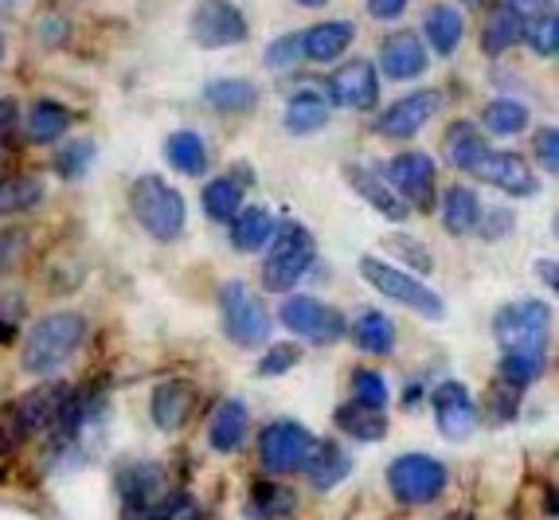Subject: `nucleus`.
Segmentation results:
<instances>
[{
  "label": "nucleus",
  "instance_id": "nucleus-49",
  "mask_svg": "<svg viewBox=\"0 0 559 520\" xmlns=\"http://www.w3.org/2000/svg\"><path fill=\"white\" fill-rule=\"evenodd\" d=\"M16 121H20L16 103H12V98H0V149H4V141L12 138V130H16Z\"/></svg>",
  "mask_w": 559,
  "mask_h": 520
},
{
  "label": "nucleus",
  "instance_id": "nucleus-53",
  "mask_svg": "<svg viewBox=\"0 0 559 520\" xmlns=\"http://www.w3.org/2000/svg\"><path fill=\"white\" fill-rule=\"evenodd\" d=\"M301 9H321V4H325V0H298Z\"/></svg>",
  "mask_w": 559,
  "mask_h": 520
},
{
  "label": "nucleus",
  "instance_id": "nucleus-1",
  "mask_svg": "<svg viewBox=\"0 0 559 520\" xmlns=\"http://www.w3.org/2000/svg\"><path fill=\"white\" fill-rule=\"evenodd\" d=\"M83 336H86V321L79 314H71V309L44 317V321H36L32 333L24 336L20 368L28 371V376H51V371H59L79 353Z\"/></svg>",
  "mask_w": 559,
  "mask_h": 520
},
{
  "label": "nucleus",
  "instance_id": "nucleus-23",
  "mask_svg": "<svg viewBox=\"0 0 559 520\" xmlns=\"http://www.w3.org/2000/svg\"><path fill=\"white\" fill-rule=\"evenodd\" d=\"M247 403L242 400H224L207 418V442L219 454H235L242 442H247Z\"/></svg>",
  "mask_w": 559,
  "mask_h": 520
},
{
  "label": "nucleus",
  "instance_id": "nucleus-7",
  "mask_svg": "<svg viewBox=\"0 0 559 520\" xmlns=\"http://www.w3.org/2000/svg\"><path fill=\"white\" fill-rule=\"evenodd\" d=\"M278 321L289 329V333H298V336H306V341H318V344H336L348 333V321L341 317V309L325 306V302H318V297H309V294L286 297L278 309Z\"/></svg>",
  "mask_w": 559,
  "mask_h": 520
},
{
  "label": "nucleus",
  "instance_id": "nucleus-43",
  "mask_svg": "<svg viewBox=\"0 0 559 520\" xmlns=\"http://www.w3.org/2000/svg\"><path fill=\"white\" fill-rule=\"evenodd\" d=\"M266 67H271V71H294V67L301 63V32H289V36H278L274 39L271 47H266Z\"/></svg>",
  "mask_w": 559,
  "mask_h": 520
},
{
  "label": "nucleus",
  "instance_id": "nucleus-29",
  "mask_svg": "<svg viewBox=\"0 0 559 520\" xmlns=\"http://www.w3.org/2000/svg\"><path fill=\"white\" fill-rule=\"evenodd\" d=\"M165 157H168V165L177 168L180 177H204L207 173V145H204V138L192 133V130L168 133Z\"/></svg>",
  "mask_w": 559,
  "mask_h": 520
},
{
  "label": "nucleus",
  "instance_id": "nucleus-28",
  "mask_svg": "<svg viewBox=\"0 0 559 520\" xmlns=\"http://www.w3.org/2000/svg\"><path fill=\"white\" fill-rule=\"evenodd\" d=\"M333 423L345 430L348 438H356V442H380V438L388 435V415L376 407H364V403H356V400L341 403Z\"/></svg>",
  "mask_w": 559,
  "mask_h": 520
},
{
  "label": "nucleus",
  "instance_id": "nucleus-13",
  "mask_svg": "<svg viewBox=\"0 0 559 520\" xmlns=\"http://www.w3.org/2000/svg\"><path fill=\"white\" fill-rule=\"evenodd\" d=\"M309 446H313V435H309L301 423H294V418H278V423H271V427L259 435L262 465H266L271 474H294V470H301Z\"/></svg>",
  "mask_w": 559,
  "mask_h": 520
},
{
  "label": "nucleus",
  "instance_id": "nucleus-25",
  "mask_svg": "<svg viewBox=\"0 0 559 520\" xmlns=\"http://www.w3.org/2000/svg\"><path fill=\"white\" fill-rule=\"evenodd\" d=\"M442 153H447V161L457 173H474V165L489 153V145H485L474 121H454L447 130V141H442Z\"/></svg>",
  "mask_w": 559,
  "mask_h": 520
},
{
  "label": "nucleus",
  "instance_id": "nucleus-2",
  "mask_svg": "<svg viewBox=\"0 0 559 520\" xmlns=\"http://www.w3.org/2000/svg\"><path fill=\"white\" fill-rule=\"evenodd\" d=\"M318 259V243L309 235V227L301 223H282L274 227V247L262 262V289H271V294H286L294 289L301 279H306V270L313 267Z\"/></svg>",
  "mask_w": 559,
  "mask_h": 520
},
{
  "label": "nucleus",
  "instance_id": "nucleus-51",
  "mask_svg": "<svg viewBox=\"0 0 559 520\" xmlns=\"http://www.w3.org/2000/svg\"><path fill=\"white\" fill-rule=\"evenodd\" d=\"M20 243H24V235H20V232H0V270L16 259Z\"/></svg>",
  "mask_w": 559,
  "mask_h": 520
},
{
  "label": "nucleus",
  "instance_id": "nucleus-32",
  "mask_svg": "<svg viewBox=\"0 0 559 520\" xmlns=\"http://www.w3.org/2000/svg\"><path fill=\"white\" fill-rule=\"evenodd\" d=\"M524 36V20L516 12H509L504 4H497L489 16H485V28H481V51L485 56H504L509 47H516Z\"/></svg>",
  "mask_w": 559,
  "mask_h": 520
},
{
  "label": "nucleus",
  "instance_id": "nucleus-44",
  "mask_svg": "<svg viewBox=\"0 0 559 520\" xmlns=\"http://www.w3.org/2000/svg\"><path fill=\"white\" fill-rule=\"evenodd\" d=\"M301 361V348L298 344H271L266 353H262V361H259V376H282V371H289L294 364Z\"/></svg>",
  "mask_w": 559,
  "mask_h": 520
},
{
  "label": "nucleus",
  "instance_id": "nucleus-33",
  "mask_svg": "<svg viewBox=\"0 0 559 520\" xmlns=\"http://www.w3.org/2000/svg\"><path fill=\"white\" fill-rule=\"evenodd\" d=\"M204 103L212 106L215 114H247L259 103V91H254V83H247V79H215V83H207Z\"/></svg>",
  "mask_w": 559,
  "mask_h": 520
},
{
  "label": "nucleus",
  "instance_id": "nucleus-15",
  "mask_svg": "<svg viewBox=\"0 0 559 520\" xmlns=\"http://www.w3.org/2000/svg\"><path fill=\"white\" fill-rule=\"evenodd\" d=\"M118 493H121V505H126V517L130 520L150 517V512L168 497L165 470L153 465V462L126 465V470L118 474Z\"/></svg>",
  "mask_w": 559,
  "mask_h": 520
},
{
  "label": "nucleus",
  "instance_id": "nucleus-40",
  "mask_svg": "<svg viewBox=\"0 0 559 520\" xmlns=\"http://www.w3.org/2000/svg\"><path fill=\"white\" fill-rule=\"evenodd\" d=\"M524 44L532 47V56L536 59H551L559 47V20L556 12H544V16H532L524 20Z\"/></svg>",
  "mask_w": 559,
  "mask_h": 520
},
{
  "label": "nucleus",
  "instance_id": "nucleus-26",
  "mask_svg": "<svg viewBox=\"0 0 559 520\" xmlns=\"http://www.w3.org/2000/svg\"><path fill=\"white\" fill-rule=\"evenodd\" d=\"M477 220H481V200H477L474 188L450 185L447 196H442V227L450 235H469L477 232Z\"/></svg>",
  "mask_w": 559,
  "mask_h": 520
},
{
  "label": "nucleus",
  "instance_id": "nucleus-35",
  "mask_svg": "<svg viewBox=\"0 0 559 520\" xmlns=\"http://www.w3.org/2000/svg\"><path fill=\"white\" fill-rule=\"evenodd\" d=\"M39 200H44V180L39 177H24V173L0 177V215L32 212Z\"/></svg>",
  "mask_w": 559,
  "mask_h": 520
},
{
  "label": "nucleus",
  "instance_id": "nucleus-54",
  "mask_svg": "<svg viewBox=\"0 0 559 520\" xmlns=\"http://www.w3.org/2000/svg\"><path fill=\"white\" fill-rule=\"evenodd\" d=\"M474 4H477V0H474Z\"/></svg>",
  "mask_w": 559,
  "mask_h": 520
},
{
  "label": "nucleus",
  "instance_id": "nucleus-20",
  "mask_svg": "<svg viewBox=\"0 0 559 520\" xmlns=\"http://www.w3.org/2000/svg\"><path fill=\"white\" fill-rule=\"evenodd\" d=\"M192 407H197V388L188 380H165L153 391L150 415L160 430H180L188 423V415H192Z\"/></svg>",
  "mask_w": 559,
  "mask_h": 520
},
{
  "label": "nucleus",
  "instance_id": "nucleus-10",
  "mask_svg": "<svg viewBox=\"0 0 559 520\" xmlns=\"http://www.w3.org/2000/svg\"><path fill=\"white\" fill-rule=\"evenodd\" d=\"M388 185L395 188L403 204L427 215L435 208V192H439V177H435V161L427 153H400L392 165L383 168Z\"/></svg>",
  "mask_w": 559,
  "mask_h": 520
},
{
  "label": "nucleus",
  "instance_id": "nucleus-5",
  "mask_svg": "<svg viewBox=\"0 0 559 520\" xmlns=\"http://www.w3.org/2000/svg\"><path fill=\"white\" fill-rule=\"evenodd\" d=\"M219 321H224V333L239 348H259V344L271 341V314L262 309V302L242 282H227L224 286V294H219Z\"/></svg>",
  "mask_w": 559,
  "mask_h": 520
},
{
  "label": "nucleus",
  "instance_id": "nucleus-12",
  "mask_svg": "<svg viewBox=\"0 0 559 520\" xmlns=\"http://www.w3.org/2000/svg\"><path fill=\"white\" fill-rule=\"evenodd\" d=\"M551 326V309L544 302H513V306L497 309L493 317V341L509 348H524V344H544Z\"/></svg>",
  "mask_w": 559,
  "mask_h": 520
},
{
  "label": "nucleus",
  "instance_id": "nucleus-38",
  "mask_svg": "<svg viewBox=\"0 0 559 520\" xmlns=\"http://www.w3.org/2000/svg\"><path fill=\"white\" fill-rule=\"evenodd\" d=\"M242 208V185L235 177H215L204 185V212L219 223H231L235 212Z\"/></svg>",
  "mask_w": 559,
  "mask_h": 520
},
{
  "label": "nucleus",
  "instance_id": "nucleus-22",
  "mask_svg": "<svg viewBox=\"0 0 559 520\" xmlns=\"http://www.w3.org/2000/svg\"><path fill=\"white\" fill-rule=\"evenodd\" d=\"M356 39V24L348 20H325V24H313V28L301 32V56L313 59V63H333L348 51V44Z\"/></svg>",
  "mask_w": 559,
  "mask_h": 520
},
{
  "label": "nucleus",
  "instance_id": "nucleus-37",
  "mask_svg": "<svg viewBox=\"0 0 559 520\" xmlns=\"http://www.w3.org/2000/svg\"><path fill=\"white\" fill-rule=\"evenodd\" d=\"M67 126H71V114H67L59 103H51V98H39V103L28 110V138L39 141V145L63 138Z\"/></svg>",
  "mask_w": 559,
  "mask_h": 520
},
{
  "label": "nucleus",
  "instance_id": "nucleus-36",
  "mask_svg": "<svg viewBox=\"0 0 559 520\" xmlns=\"http://www.w3.org/2000/svg\"><path fill=\"white\" fill-rule=\"evenodd\" d=\"M528 121H532L528 106L516 103V98H493L481 110V126L489 133H497V138H516V133H524Z\"/></svg>",
  "mask_w": 559,
  "mask_h": 520
},
{
  "label": "nucleus",
  "instance_id": "nucleus-31",
  "mask_svg": "<svg viewBox=\"0 0 559 520\" xmlns=\"http://www.w3.org/2000/svg\"><path fill=\"white\" fill-rule=\"evenodd\" d=\"M329 121V103L318 91H294V98L286 103V130L306 138V133L325 130Z\"/></svg>",
  "mask_w": 559,
  "mask_h": 520
},
{
  "label": "nucleus",
  "instance_id": "nucleus-34",
  "mask_svg": "<svg viewBox=\"0 0 559 520\" xmlns=\"http://www.w3.org/2000/svg\"><path fill=\"white\" fill-rule=\"evenodd\" d=\"M501 383H509V388H528V383L540 380L544 371V344H524V348H509V353L501 356Z\"/></svg>",
  "mask_w": 559,
  "mask_h": 520
},
{
  "label": "nucleus",
  "instance_id": "nucleus-17",
  "mask_svg": "<svg viewBox=\"0 0 559 520\" xmlns=\"http://www.w3.org/2000/svg\"><path fill=\"white\" fill-rule=\"evenodd\" d=\"M430 403H435V423H439V430L447 438H466L469 430H474L477 403H474V395H469L466 383L447 380L442 388H435Z\"/></svg>",
  "mask_w": 559,
  "mask_h": 520
},
{
  "label": "nucleus",
  "instance_id": "nucleus-52",
  "mask_svg": "<svg viewBox=\"0 0 559 520\" xmlns=\"http://www.w3.org/2000/svg\"><path fill=\"white\" fill-rule=\"evenodd\" d=\"M536 274H540L544 286H551V289L559 286V267H556V259H540V262H536Z\"/></svg>",
  "mask_w": 559,
  "mask_h": 520
},
{
  "label": "nucleus",
  "instance_id": "nucleus-4",
  "mask_svg": "<svg viewBox=\"0 0 559 520\" xmlns=\"http://www.w3.org/2000/svg\"><path fill=\"white\" fill-rule=\"evenodd\" d=\"M360 274L368 279L372 289H380L383 297H392L400 306L415 309V314L427 317V321H442V317H447V302H442L423 279L407 274V270L388 267V262H380V259H360Z\"/></svg>",
  "mask_w": 559,
  "mask_h": 520
},
{
  "label": "nucleus",
  "instance_id": "nucleus-21",
  "mask_svg": "<svg viewBox=\"0 0 559 520\" xmlns=\"http://www.w3.org/2000/svg\"><path fill=\"white\" fill-rule=\"evenodd\" d=\"M301 470L309 474V485H313V489L325 493L345 482L348 470H353V458H348V450L341 442H313L309 446L306 462H301Z\"/></svg>",
  "mask_w": 559,
  "mask_h": 520
},
{
  "label": "nucleus",
  "instance_id": "nucleus-50",
  "mask_svg": "<svg viewBox=\"0 0 559 520\" xmlns=\"http://www.w3.org/2000/svg\"><path fill=\"white\" fill-rule=\"evenodd\" d=\"M403 9H407V0H368V12L376 20H400Z\"/></svg>",
  "mask_w": 559,
  "mask_h": 520
},
{
  "label": "nucleus",
  "instance_id": "nucleus-16",
  "mask_svg": "<svg viewBox=\"0 0 559 520\" xmlns=\"http://www.w3.org/2000/svg\"><path fill=\"white\" fill-rule=\"evenodd\" d=\"M474 177L485 180V185L501 188V192H509V196H536L540 192V185H536V177H532L528 161L516 157V153H497V149H489V153L474 165Z\"/></svg>",
  "mask_w": 559,
  "mask_h": 520
},
{
  "label": "nucleus",
  "instance_id": "nucleus-9",
  "mask_svg": "<svg viewBox=\"0 0 559 520\" xmlns=\"http://www.w3.org/2000/svg\"><path fill=\"white\" fill-rule=\"evenodd\" d=\"M188 32L200 47L219 51V47H235L247 39V16L235 9L231 0H200L188 16Z\"/></svg>",
  "mask_w": 559,
  "mask_h": 520
},
{
  "label": "nucleus",
  "instance_id": "nucleus-39",
  "mask_svg": "<svg viewBox=\"0 0 559 520\" xmlns=\"http://www.w3.org/2000/svg\"><path fill=\"white\" fill-rule=\"evenodd\" d=\"M247 512H251L254 520H278V517H286V512H294V493H289L286 485L262 482V485H254L251 509Z\"/></svg>",
  "mask_w": 559,
  "mask_h": 520
},
{
  "label": "nucleus",
  "instance_id": "nucleus-30",
  "mask_svg": "<svg viewBox=\"0 0 559 520\" xmlns=\"http://www.w3.org/2000/svg\"><path fill=\"white\" fill-rule=\"evenodd\" d=\"M353 341H356V348H360V353L388 356L395 348L392 317L380 314V309H364V314L356 317V326H353Z\"/></svg>",
  "mask_w": 559,
  "mask_h": 520
},
{
  "label": "nucleus",
  "instance_id": "nucleus-45",
  "mask_svg": "<svg viewBox=\"0 0 559 520\" xmlns=\"http://www.w3.org/2000/svg\"><path fill=\"white\" fill-rule=\"evenodd\" d=\"M532 149H536V157L544 161V168H548V173H556V168H559V133H556V126H540V130H536V138H532Z\"/></svg>",
  "mask_w": 559,
  "mask_h": 520
},
{
  "label": "nucleus",
  "instance_id": "nucleus-8",
  "mask_svg": "<svg viewBox=\"0 0 559 520\" xmlns=\"http://www.w3.org/2000/svg\"><path fill=\"white\" fill-rule=\"evenodd\" d=\"M71 395H75V391L67 388V383H39L36 391L20 395V403L9 415L12 442H20V438H28V435H44V430L56 427L59 415H63L67 403H71Z\"/></svg>",
  "mask_w": 559,
  "mask_h": 520
},
{
  "label": "nucleus",
  "instance_id": "nucleus-27",
  "mask_svg": "<svg viewBox=\"0 0 559 520\" xmlns=\"http://www.w3.org/2000/svg\"><path fill=\"white\" fill-rule=\"evenodd\" d=\"M274 239V220L266 208H239L231 220V247L242 255L262 251Z\"/></svg>",
  "mask_w": 559,
  "mask_h": 520
},
{
  "label": "nucleus",
  "instance_id": "nucleus-24",
  "mask_svg": "<svg viewBox=\"0 0 559 520\" xmlns=\"http://www.w3.org/2000/svg\"><path fill=\"white\" fill-rule=\"evenodd\" d=\"M423 36L439 56H454L462 47V36H466V20L450 4H435V9H427V20H423Z\"/></svg>",
  "mask_w": 559,
  "mask_h": 520
},
{
  "label": "nucleus",
  "instance_id": "nucleus-42",
  "mask_svg": "<svg viewBox=\"0 0 559 520\" xmlns=\"http://www.w3.org/2000/svg\"><path fill=\"white\" fill-rule=\"evenodd\" d=\"M91 161H94V145L91 141H67L63 149L56 153V173L59 177H67V180H79L91 168Z\"/></svg>",
  "mask_w": 559,
  "mask_h": 520
},
{
  "label": "nucleus",
  "instance_id": "nucleus-11",
  "mask_svg": "<svg viewBox=\"0 0 559 520\" xmlns=\"http://www.w3.org/2000/svg\"><path fill=\"white\" fill-rule=\"evenodd\" d=\"M442 103H447V98H442V91H435V86L403 94L400 103H392L376 118V133H383V138H415V133L427 130L430 121L439 118Z\"/></svg>",
  "mask_w": 559,
  "mask_h": 520
},
{
  "label": "nucleus",
  "instance_id": "nucleus-48",
  "mask_svg": "<svg viewBox=\"0 0 559 520\" xmlns=\"http://www.w3.org/2000/svg\"><path fill=\"white\" fill-rule=\"evenodd\" d=\"M504 9L516 12L521 20H532V16H544V12H551V0H501Z\"/></svg>",
  "mask_w": 559,
  "mask_h": 520
},
{
  "label": "nucleus",
  "instance_id": "nucleus-6",
  "mask_svg": "<svg viewBox=\"0 0 559 520\" xmlns=\"http://www.w3.org/2000/svg\"><path fill=\"white\" fill-rule=\"evenodd\" d=\"M388 489L400 505H430L447 489V465L430 454H400L388 465Z\"/></svg>",
  "mask_w": 559,
  "mask_h": 520
},
{
  "label": "nucleus",
  "instance_id": "nucleus-41",
  "mask_svg": "<svg viewBox=\"0 0 559 520\" xmlns=\"http://www.w3.org/2000/svg\"><path fill=\"white\" fill-rule=\"evenodd\" d=\"M353 395H356V403H364V407L383 411L388 407V380L372 368H356L353 371Z\"/></svg>",
  "mask_w": 559,
  "mask_h": 520
},
{
  "label": "nucleus",
  "instance_id": "nucleus-14",
  "mask_svg": "<svg viewBox=\"0 0 559 520\" xmlns=\"http://www.w3.org/2000/svg\"><path fill=\"white\" fill-rule=\"evenodd\" d=\"M329 103L341 110H372L380 103V74H376L372 59H348L345 67H336L329 74Z\"/></svg>",
  "mask_w": 559,
  "mask_h": 520
},
{
  "label": "nucleus",
  "instance_id": "nucleus-3",
  "mask_svg": "<svg viewBox=\"0 0 559 520\" xmlns=\"http://www.w3.org/2000/svg\"><path fill=\"white\" fill-rule=\"evenodd\" d=\"M130 208L133 220L141 223V232H150L153 239L173 243L185 232V196L160 177H141L130 188Z\"/></svg>",
  "mask_w": 559,
  "mask_h": 520
},
{
  "label": "nucleus",
  "instance_id": "nucleus-46",
  "mask_svg": "<svg viewBox=\"0 0 559 520\" xmlns=\"http://www.w3.org/2000/svg\"><path fill=\"white\" fill-rule=\"evenodd\" d=\"M516 220L513 212H504V208H493V212H485L481 220H477V232L485 235V239H501V235H513Z\"/></svg>",
  "mask_w": 559,
  "mask_h": 520
},
{
  "label": "nucleus",
  "instance_id": "nucleus-18",
  "mask_svg": "<svg viewBox=\"0 0 559 520\" xmlns=\"http://www.w3.org/2000/svg\"><path fill=\"white\" fill-rule=\"evenodd\" d=\"M430 67L427 59V44H423L415 32H392V36L380 44V71L395 83H411L419 79Z\"/></svg>",
  "mask_w": 559,
  "mask_h": 520
},
{
  "label": "nucleus",
  "instance_id": "nucleus-19",
  "mask_svg": "<svg viewBox=\"0 0 559 520\" xmlns=\"http://www.w3.org/2000/svg\"><path fill=\"white\" fill-rule=\"evenodd\" d=\"M345 180L356 188V196H360L364 204L372 208V212H380L383 220L392 223H403L411 215V208L403 204L400 196H395V188L388 185V177H383L380 168H368V165H348L345 168Z\"/></svg>",
  "mask_w": 559,
  "mask_h": 520
},
{
  "label": "nucleus",
  "instance_id": "nucleus-47",
  "mask_svg": "<svg viewBox=\"0 0 559 520\" xmlns=\"http://www.w3.org/2000/svg\"><path fill=\"white\" fill-rule=\"evenodd\" d=\"M392 251L400 255L403 262H411L415 270H423V274L435 267V262H430V255L423 251V243H411V239H403V235H395V239H392Z\"/></svg>",
  "mask_w": 559,
  "mask_h": 520
}]
</instances>
